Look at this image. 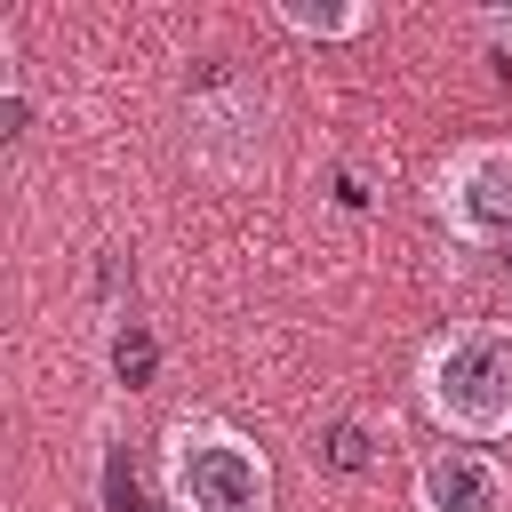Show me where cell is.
<instances>
[{
	"instance_id": "cell-1",
	"label": "cell",
	"mask_w": 512,
	"mask_h": 512,
	"mask_svg": "<svg viewBox=\"0 0 512 512\" xmlns=\"http://www.w3.org/2000/svg\"><path fill=\"white\" fill-rule=\"evenodd\" d=\"M416 408L456 440H512V320H448L416 352Z\"/></svg>"
},
{
	"instance_id": "cell-2",
	"label": "cell",
	"mask_w": 512,
	"mask_h": 512,
	"mask_svg": "<svg viewBox=\"0 0 512 512\" xmlns=\"http://www.w3.org/2000/svg\"><path fill=\"white\" fill-rule=\"evenodd\" d=\"M168 512H272V456L224 416H176L160 440Z\"/></svg>"
},
{
	"instance_id": "cell-3",
	"label": "cell",
	"mask_w": 512,
	"mask_h": 512,
	"mask_svg": "<svg viewBox=\"0 0 512 512\" xmlns=\"http://www.w3.org/2000/svg\"><path fill=\"white\" fill-rule=\"evenodd\" d=\"M432 216L464 248H512V136H472L432 168Z\"/></svg>"
},
{
	"instance_id": "cell-4",
	"label": "cell",
	"mask_w": 512,
	"mask_h": 512,
	"mask_svg": "<svg viewBox=\"0 0 512 512\" xmlns=\"http://www.w3.org/2000/svg\"><path fill=\"white\" fill-rule=\"evenodd\" d=\"M416 512H512V472L488 448H432L408 480Z\"/></svg>"
},
{
	"instance_id": "cell-5",
	"label": "cell",
	"mask_w": 512,
	"mask_h": 512,
	"mask_svg": "<svg viewBox=\"0 0 512 512\" xmlns=\"http://www.w3.org/2000/svg\"><path fill=\"white\" fill-rule=\"evenodd\" d=\"M272 24L296 32V40H360V32L376 24V8H304V0H280Z\"/></svg>"
},
{
	"instance_id": "cell-6",
	"label": "cell",
	"mask_w": 512,
	"mask_h": 512,
	"mask_svg": "<svg viewBox=\"0 0 512 512\" xmlns=\"http://www.w3.org/2000/svg\"><path fill=\"white\" fill-rule=\"evenodd\" d=\"M480 40H496V48L512 56V16H504V8H488V16H480Z\"/></svg>"
}]
</instances>
